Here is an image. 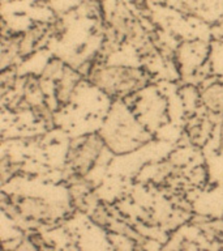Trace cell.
Returning a JSON list of instances; mask_svg holds the SVG:
<instances>
[{"label":"cell","instance_id":"obj_1","mask_svg":"<svg viewBox=\"0 0 223 251\" xmlns=\"http://www.w3.org/2000/svg\"><path fill=\"white\" fill-rule=\"evenodd\" d=\"M91 81L109 96H124L146 84L144 72L131 67H105L91 75Z\"/></svg>","mask_w":223,"mask_h":251},{"label":"cell","instance_id":"obj_2","mask_svg":"<svg viewBox=\"0 0 223 251\" xmlns=\"http://www.w3.org/2000/svg\"><path fill=\"white\" fill-rule=\"evenodd\" d=\"M103 137L90 135L78 147L70 152L69 160L72 169L80 176H86L91 170L103 148Z\"/></svg>","mask_w":223,"mask_h":251},{"label":"cell","instance_id":"obj_3","mask_svg":"<svg viewBox=\"0 0 223 251\" xmlns=\"http://www.w3.org/2000/svg\"><path fill=\"white\" fill-rule=\"evenodd\" d=\"M17 209L21 216L33 221H54L58 217V211L51 204L37 198H25L20 200Z\"/></svg>","mask_w":223,"mask_h":251},{"label":"cell","instance_id":"obj_4","mask_svg":"<svg viewBox=\"0 0 223 251\" xmlns=\"http://www.w3.org/2000/svg\"><path fill=\"white\" fill-rule=\"evenodd\" d=\"M202 102L213 113H223V84H213L202 93Z\"/></svg>","mask_w":223,"mask_h":251}]
</instances>
